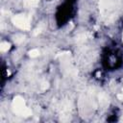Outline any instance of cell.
<instances>
[{"label": "cell", "instance_id": "obj_2", "mask_svg": "<svg viewBox=\"0 0 123 123\" xmlns=\"http://www.w3.org/2000/svg\"><path fill=\"white\" fill-rule=\"evenodd\" d=\"M12 22L14 26H16L17 28H19L23 31L30 30V27H31L30 16H27L25 14H16V15L12 17Z\"/></svg>", "mask_w": 123, "mask_h": 123}, {"label": "cell", "instance_id": "obj_4", "mask_svg": "<svg viewBox=\"0 0 123 123\" xmlns=\"http://www.w3.org/2000/svg\"><path fill=\"white\" fill-rule=\"evenodd\" d=\"M10 47H11V44H10L9 42H7V41H4V42H2V43L0 44V50H1L2 52L8 51V50L10 49Z\"/></svg>", "mask_w": 123, "mask_h": 123}, {"label": "cell", "instance_id": "obj_8", "mask_svg": "<svg viewBox=\"0 0 123 123\" xmlns=\"http://www.w3.org/2000/svg\"><path fill=\"white\" fill-rule=\"evenodd\" d=\"M118 98H119L120 100H122V101H123V91H122V93H121V94H118Z\"/></svg>", "mask_w": 123, "mask_h": 123}, {"label": "cell", "instance_id": "obj_3", "mask_svg": "<svg viewBox=\"0 0 123 123\" xmlns=\"http://www.w3.org/2000/svg\"><path fill=\"white\" fill-rule=\"evenodd\" d=\"M39 0H24V5L27 7H36Z\"/></svg>", "mask_w": 123, "mask_h": 123}, {"label": "cell", "instance_id": "obj_1", "mask_svg": "<svg viewBox=\"0 0 123 123\" xmlns=\"http://www.w3.org/2000/svg\"><path fill=\"white\" fill-rule=\"evenodd\" d=\"M12 110L14 113L23 116V117H29L32 115V111L26 106V103L24 99L21 96H15L12 99Z\"/></svg>", "mask_w": 123, "mask_h": 123}, {"label": "cell", "instance_id": "obj_5", "mask_svg": "<svg viewBox=\"0 0 123 123\" xmlns=\"http://www.w3.org/2000/svg\"><path fill=\"white\" fill-rule=\"evenodd\" d=\"M24 39H25V37L22 36V35H16V36L13 37V40H14V42H16V43H20V42H22Z\"/></svg>", "mask_w": 123, "mask_h": 123}, {"label": "cell", "instance_id": "obj_9", "mask_svg": "<svg viewBox=\"0 0 123 123\" xmlns=\"http://www.w3.org/2000/svg\"><path fill=\"white\" fill-rule=\"evenodd\" d=\"M122 40H123V36H122Z\"/></svg>", "mask_w": 123, "mask_h": 123}, {"label": "cell", "instance_id": "obj_6", "mask_svg": "<svg viewBox=\"0 0 123 123\" xmlns=\"http://www.w3.org/2000/svg\"><path fill=\"white\" fill-rule=\"evenodd\" d=\"M28 54H29V56L31 58H36V57H37L39 55V51L37 49H32L31 51H29Z\"/></svg>", "mask_w": 123, "mask_h": 123}, {"label": "cell", "instance_id": "obj_7", "mask_svg": "<svg viewBox=\"0 0 123 123\" xmlns=\"http://www.w3.org/2000/svg\"><path fill=\"white\" fill-rule=\"evenodd\" d=\"M47 87H48V83L47 82L46 83H43L42 84V90H45Z\"/></svg>", "mask_w": 123, "mask_h": 123}]
</instances>
